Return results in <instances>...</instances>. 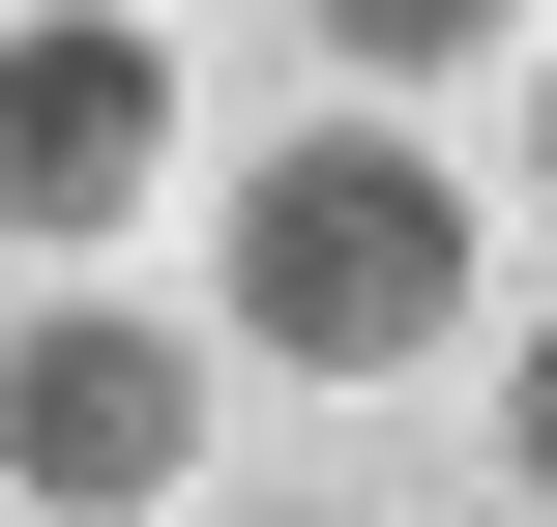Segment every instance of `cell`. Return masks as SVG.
Instances as JSON below:
<instances>
[{
	"instance_id": "6da1fadb",
	"label": "cell",
	"mask_w": 557,
	"mask_h": 527,
	"mask_svg": "<svg viewBox=\"0 0 557 527\" xmlns=\"http://www.w3.org/2000/svg\"><path fill=\"white\" fill-rule=\"evenodd\" d=\"M206 293H235L264 381H411V352L470 323V176H441V147H264Z\"/></svg>"
},
{
	"instance_id": "7a4b0ae2",
	"label": "cell",
	"mask_w": 557,
	"mask_h": 527,
	"mask_svg": "<svg viewBox=\"0 0 557 527\" xmlns=\"http://www.w3.org/2000/svg\"><path fill=\"white\" fill-rule=\"evenodd\" d=\"M0 499H29V527H147V499H206V352H176V323H117V293H29V352H0Z\"/></svg>"
},
{
	"instance_id": "3957f363",
	"label": "cell",
	"mask_w": 557,
	"mask_h": 527,
	"mask_svg": "<svg viewBox=\"0 0 557 527\" xmlns=\"http://www.w3.org/2000/svg\"><path fill=\"white\" fill-rule=\"evenodd\" d=\"M147 176H176V29L147 0H0V235L88 264Z\"/></svg>"
},
{
	"instance_id": "277c9868",
	"label": "cell",
	"mask_w": 557,
	"mask_h": 527,
	"mask_svg": "<svg viewBox=\"0 0 557 527\" xmlns=\"http://www.w3.org/2000/svg\"><path fill=\"white\" fill-rule=\"evenodd\" d=\"M294 29H323V59H352V88H470V59H499V29H529V0H294Z\"/></svg>"
},
{
	"instance_id": "5b68a950",
	"label": "cell",
	"mask_w": 557,
	"mask_h": 527,
	"mask_svg": "<svg viewBox=\"0 0 557 527\" xmlns=\"http://www.w3.org/2000/svg\"><path fill=\"white\" fill-rule=\"evenodd\" d=\"M499 469H529V527H557V323H529V381H499Z\"/></svg>"
},
{
	"instance_id": "8992f818",
	"label": "cell",
	"mask_w": 557,
	"mask_h": 527,
	"mask_svg": "<svg viewBox=\"0 0 557 527\" xmlns=\"http://www.w3.org/2000/svg\"><path fill=\"white\" fill-rule=\"evenodd\" d=\"M235 527H323V499H235Z\"/></svg>"
},
{
	"instance_id": "52a82bcc",
	"label": "cell",
	"mask_w": 557,
	"mask_h": 527,
	"mask_svg": "<svg viewBox=\"0 0 557 527\" xmlns=\"http://www.w3.org/2000/svg\"><path fill=\"white\" fill-rule=\"evenodd\" d=\"M529 176H557V117H529Z\"/></svg>"
}]
</instances>
